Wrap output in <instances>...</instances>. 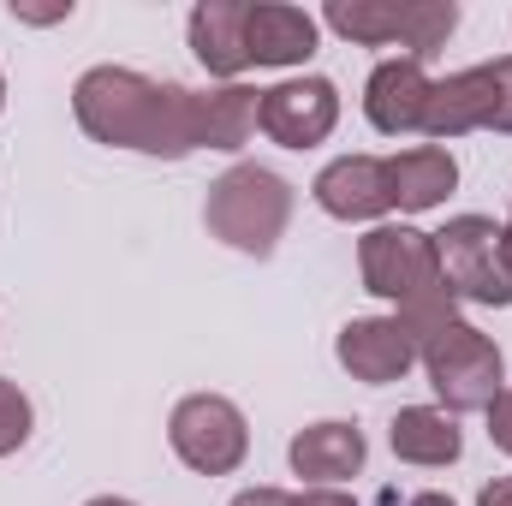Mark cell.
Listing matches in <instances>:
<instances>
[{"label":"cell","instance_id":"obj_18","mask_svg":"<svg viewBox=\"0 0 512 506\" xmlns=\"http://www.w3.org/2000/svg\"><path fill=\"white\" fill-rule=\"evenodd\" d=\"M30 429H36L30 393H24L18 381H6V376H0V459H6V453H18V447L30 441Z\"/></svg>","mask_w":512,"mask_h":506},{"label":"cell","instance_id":"obj_11","mask_svg":"<svg viewBox=\"0 0 512 506\" xmlns=\"http://www.w3.org/2000/svg\"><path fill=\"white\" fill-rule=\"evenodd\" d=\"M310 197L334 215V221H376L393 209V173L382 155H340L316 173Z\"/></svg>","mask_w":512,"mask_h":506},{"label":"cell","instance_id":"obj_6","mask_svg":"<svg viewBox=\"0 0 512 506\" xmlns=\"http://www.w3.org/2000/svg\"><path fill=\"white\" fill-rule=\"evenodd\" d=\"M435 239V262H441V286L465 304H489L501 310L512 304V239L507 227H495L489 215H453Z\"/></svg>","mask_w":512,"mask_h":506},{"label":"cell","instance_id":"obj_14","mask_svg":"<svg viewBox=\"0 0 512 506\" xmlns=\"http://www.w3.org/2000/svg\"><path fill=\"white\" fill-rule=\"evenodd\" d=\"M423 108H429V78L423 60H382L364 84V114L382 137H411L423 131Z\"/></svg>","mask_w":512,"mask_h":506},{"label":"cell","instance_id":"obj_3","mask_svg":"<svg viewBox=\"0 0 512 506\" xmlns=\"http://www.w3.org/2000/svg\"><path fill=\"white\" fill-rule=\"evenodd\" d=\"M203 221L221 245L245 256H274L286 221H292V185L274 173V167H256L239 161L233 173H221L209 185V203H203Z\"/></svg>","mask_w":512,"mask_h":506},{"label":"cell","instance_id":"obj_22","mask_svg":"<svg viewBox=\"0 0 512 506\" xmlns=\"http://www.w3.org/2000/svg\"><path fill=\"white\" fill-rule=\"evenodd\" d=\"M233 506H292V495L286 489H245Z\"/></svg>","mask_w":512,"mask_h":506},{"label":"cell","instance_id":"obj_16","mask_svg":"<svg viewBox=\"0 0 512 506\" xmlns=\"http://www.w3.org/2000/svg\"><path fill=\"white\" fill-rule=\"evenodd\" d=\"M387 173H393V209H405V215H423V209L447 203L453 185H459V161H453V149H441V143L399 149V155L387 161Z\"/></svg>","mask_w":512,"mask_h":506},{"label":"cell","instance_id":"obj_27","mask_svg":"<svg viewBox=\"0 0 512 506\" xmlns=\"http://www.w3.org/2000/svg\"><path fill=\"white\" fill-rule=\"evenodd\" d=\"M0 108H6V78H0Z\"/></svg>","mask_w":512,"mask_h":506},{"label":"cell","instance_id":"obj_12","mask_svg":"<svg viewBox=\"0 0 512 506\" xmlns=\"http://www.w3.org/2000/svg\"><path fill=\"white\" fill-rule=\"evenodd\" d=\"M286 459H292V477H304V483H316V489H334V483H346V477H358V471H364L370 441H364V429H358V423L328 417V423L298 429V435H292V447H286Z\"/></svg>","mask_w":512,"mask_h":506},{"label":"cell","instance_id":"obj_24","mask_svg":"<svg viewBox=\"0 0 512 506\" xmlns=\"http://www.w3.org/2000/svg\"><path fill=\"white\" fill-rule=\"evenodd\" d=\"M477 506H512V477H495V483L477 495Z\"/></svg>","mask_w":512,"mask_h":506},{"label":"cell","instance_id":"obj_19","mask_svg":"<svg viewBox=\"0 0 512 506\" xmlns=\"http://www.w3.org/2000/svg\"><path fill=\"white\" fill-rule=\"evenodd\" d=\"M483 417H489V441H495L501 453H512V393H501Z\"/></svg>","mask_w":512,"mask_h":506},{"label":"cell","instance_id":"obj_1","mask_svg":"<svg viewBox=\"0 0 512 506\" xmlns=\"http://www.w3.org/2000/svg\"><path fill=\"white\" fill-rule=\"evenodd\" d=\"M262 90L221 84V90H185V84H155L131 66H90L72 84V114L108 149H137L179 161L191 149H245L256 131Z\"/></svg>","mask_w":512,"mask_h":506},{"label":"cell","instance_id":"obj_21","mask_svg":"<svg viewBox=\"0 0 512 506\" xmlns=\"http://www.w3.org/2000/svg\"><path fill=\"white\" fill-rule=\"evenodd\" d=\"M495 78H501V114H495V131H512V54L495 60Z\"/></svg>","mask_w":512,"mask_h":506},{"label":"cell","instance_id":"obj_23","mask_svg":"<svg viewBox=\"0 0 512 506\" xmlns=\"http://www.w3.org/2000/svg\"><path fill=\"white\" fill-rule=\"evenodd\" d=\"M292 506H352L340 489H304V495H292Z\"/></svg>","mask_w":512,"mask_h":506},{"label":"cell","instance_id":"obj_13","mask_svg":"<svg viewBox=\"0 0 512 506\" xmlns=\"http://www.w3.org/2000/svg\"><path fill=\"white\" fill-rule=\"evenodd\" d=\"M316 36H322V18L304 12V6H280V0H251V18H245V54L251 66H304L316 54Z\"/></svg>","mask_w":512,"mask_h":506},{"label":"cell","instance_id":"obj_20","mask_svg":"<svg viewBox=\"0 0 512 506\" xmlns=\"http://www.w3.org/2000/svg\"><path fill=\"white\" fill-rule=\"evenodd\" d=\"M12 18H18V24H60V18H72V0H54V6H30V0H12Z\"/></svg>","mask_w":512,"mask_h":506},{"label":"cell","instance_id":"obj_2","mask_svg":"<svg viewBox=\"0 0 512 506\" xmlns=\"http://www.w3.org/2000/svg\"><path fill=\"white\" fill-rule=\"evenodd\" d=\"M358 274L376 298L399 304V322L411 334L453 316V292L441 286L435 239L417 233V227H370L358 239Z\"/></svg>","mask_w":512,"mask_h":506},{"label":"cell","instance_id":"obj_5","mask_svg":"<svg viewBox=\"0 0 512 506\" xmlns=\"http://www.w3.org/2000/svg\"><path fill=\"white\" fill-rule=\"evenodd\" d=\"M322 24L340 30L346 42H370V48L399 42L405 60H429L459 30V6L453 0H328Z\"/></svg>","mask_w":512,"mask_h":506},{"label":"cell","instance_id":"obj_28","mask_svg":"<svg viewBox=\"0 0 512 506\" xmlns=\"http://www.w3.org/2000/svg\"><path fill=\"white\" fill-rule=\"evenodd\" d=\"M507 239H512V221H507Z\"/></svg>","mask_w":512,"mask_h":506},{"label":"cell","instance_id":"obj_10","mask_svg":"<svg viewBox=\"0 0 512 506\" xmlns=\"http://www.w3.org/2000/svg\"><path fill=\"white\" fill-rule=\"evenodd\" d=\"M334 358H340L346 376L370 381V387H387V381H399L417 364V334L399 316H358V322L340 328Z\"/></svg>","mask_w":512,"mask_h":506},{"label":"cell","instance_id":"obj_4","mask_svg":"<svg viewBox=\"0 0 512 506\" xmlns=\"http://www.w3.org/2000/svg\"><path fill=\"white\" fill-rule=\"evenodd\" d=\"M417 358L429 370V387L447 399V411H489L507 393L501 387V376H507L501 346L483 328L459 322V316H447L435 328H417Z\"/></svg>","mask_w":512,"mask_h":506},{"label":"cell","instance_id":"obj_8","mask_svg":"<svg viewBox=\"0 0 512 506\" xmlns=\"http://www.w3.org/2000/svg\"><path fill=\"white\" fill-rule=\"evenodd\" d=\"M334 126H340V90L328 78H286V84L262 90L256 131L274 137L280 149H316Z\"/></svg>","mask_w":512,"mask_h":506},{"label":"cell","instance_id":"obj_26","mask_svg":"<svg viewBox=\"0 0 512 506\" xmlns=\"http://www.w3.org/2000/svg\"><path fill=\"white\" fill-rule=\"evenodd\" d=\"M84 506H131V501H120V495H96V501H84Z\"/></svg>","mask_w":512,"mask_h":506},{"label":"cell","instance_id":"obj_15","mask_svg":"<svg viewBox=\"0 0 512 506\" xmlns=\"http://www.w3.org/2000/svg\"><path fill=\"white\" fill-rule=\"evenodd\" d=\"M245 18H251V0H203L191 12V54L209 66V78H239L251 66L245 54Z\"/></svg>","mask_w":512,"mask_h":506},{"label":"cell","instance_id":"obj_7","mask_svg":"<svg viewBox=\"0 0 512 506\" xmlns=\"http://www.w3.org/2000/svg\"><path fill=\"white\" fill-rule=\"evenodd\" d=\"M167 441L173 453L197 471V477H233L251 453V429H245V411L221 393H191L173 405L167 417Z\"/></svg>","mask_w":512,"mask_h":506},{"label":"cell","instance_id":"obj_25","mask_svg":"<svg viewBox=\"0 0 512 506\" xmlns=\"http://www.w3.org/2000/svg\"><path fill=\"white\" fill-rule=\"evenodd\" d=\"M405 506H453V501H447V495H435V489H429V495H411V501H405Z\"/></svg>","mask_w":512,"mask_h":506},{"label":"cell","instance_id":"obj_9","mask_svg":"<svg viewBox=\"0 0 512 506\" xmlns=\"http://www.w3.org/2000/svg\"><path fill=\"white\" fill-rule=\"evenodd\" d=\"M495 114H501V78H495V60H489V66H471V72H453V78L429 84L423 137L447 143V137H465V131H495Z\"/></svg>","mask_w":512,"mask_h":506},{"label":"cell","instance_id":"obj_17","mask_svg":"<svg viewBox=\"0 0 512 506\" xmlns=\"http://www.w3.org/2000/svg\"><path fill=\"white\" fill-rule=\"evenodd\" d=\"M387 441H393V453H399L405 465H423V471L459 465V453H465V435H459L453 411H435V405H405V411L393 417Z\"/></svg>","mask_w":512,"mask_h":506}]
</instances>
